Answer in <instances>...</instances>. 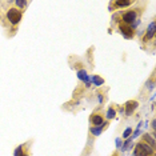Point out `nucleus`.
Listing matches in <instances>:
<instances>
[{
    "mask_svg": "<svg viewBox=\"0 0 156 156\" xmlns=\"http://www.w3.org/2000/svg\"><path fill=\"white\" fill-rule=\"evenodd\" d=\"M107 126H108V122L104 123V124H101V126H99V127H92V128H91V133L94 135V136H98V135L101 133V131L104 129Z\"/></svg>",
    "mask_w": 156,
    "mask_h": 156,
    "instance_id": "obj_9",
    "label": "nucleus"
},
{
    "mask_svg": "<svg viewBox=\"0 0 156 156\" xmlns=\"http://www.w3.org/2000/svg\"><path fill=\"white\" fill-rule=\"evenodd\" d=\"M141 141H143V143H145V144H148L150 147L155 148V139H154L152 136H150L148 133H144V135H143V137H141Z\"/></svg>",
    "mask_w": 156,
    "mask_h": 156,
    "instance_id": "obj_8",
    "label": "nucleus"
},
{
    "mask_svg": "<svg viewBox=\"0 0 156 156\" xmlns=\"http://www.w3.org/2000/svg\"><path fill=\"white\" fill-rule=\"evenodd\" d=\"M131 135H132V128H127V129L123 132V136H122V137H123L124 140H126V139H128Z\"/></svg>",
    "mask_w": 156,
    "mask_h": 156,
    "instance_id": "obj_15",
    "label": "nucleus"
},
{
    "mask_svg": "<svg viewBox=\"0 0 156 156\" xmlns=\"http://www.w3.org/2000/svg\"><path fill=\"white\" fill-rule=\"evenodd\" d=\"M15 4H16V7H17V8H19V9H24V8H26V7H27L28 3L26 2V0H16V2H15Z\"/></svg>",
    "mask_w": 156,
    "mask_h": 156,
    "instance_id": "obj_13",
    "label": "nucleus"
},
{
    "mask_svg": "<svg viewBox=\"0 0 156 156\" xmlns=\"http://www.w3.org/2000/svg\"><path fill=\"white\" fill-rule=\"evenodd\" d=\"M137 107H139V103L136 100H129L124 104V112H126V115H131Z\"/></svg>",
    "mask_w": 156,
    "mask_h": 156,
    "instance_id": "obj_5",
    "label": "nucleus"
},
{
    "mask_svg": "<svg viewBox=\"0 0 156 156\" xmlns=\"http://www.w3.org/2000/svg\"><path fill=\"white\" fill-rule=\"evenodd\" d=\"M119 30L126 39H132L133 35H135V31L132 30V28H131L129 26H126V24H123V23L119 24Z\"/></svg>",
    "mask_w": 156,
    "mask_h": 156,
    "instance_id": "obj_4",
    "label": "nucleus"
},
{
    "mask_svg": "<svg viewBox=\"0 0 156 156\" xmlns=\"http://www.w3.org/2000/svg\"><path fill=\"white\" fill-rule=\"evenodd\" d=\"M91 80H92V83H94L96 87H100V86H103V84H104V79H103V77H100V76H98V75H94Z\"/></svg>",
    "mask_w": 156,
    "mask_h": 156,
    "instance_id": "obj_11",
    "label": "nucleus"
},
{
    "mask_svg": "<svg viewBox=\"0 0 156 156\" xmlns=\"http://www.w3.org/2000/svg\"><path fill=\"white\" fill-rule=\"evenodd\" d=\"M151 127H152V129H155V127H156V120L155 119L151 122Z\"/></svg>",
    "mask_w": 156,
    "mask_h": 156,
    "instance_id": "obj_16",
    "label": "nucleus"
},
{
    "mask_svg": "<svg viewBox=\"0 0 156 156\" xmlns=\"http://www.w3.org/2000/svg\"><path fill=\"white\" fill-rule=\"evenodd\" d=\"M77 77H79L81 81H84L87 87H90V84H91L90 83V77H88L86 69H79V71H77Z\"/></svg>",
    "mask_w": 156,
    "mask_h": 156,
    "instance_id": "obj_7",
    "label": "nucleus"
},
{
    "mask_svg": "<svg viewBox=\"0 0 156 156\" xmlns=\"http://www.w3.org/2000/svg\"><path fill=\"white\" fill-rule=\"evenodd\" d=\"M15 156H28L26 152L23 151V145H20V147H17L15 150Z\"/></svg>",
    "mask_w": 156,
    "mask_h": 156,
    "instance_id": "obj_14",
    "label": "nucleus"
},
{
    "mask_svg": "<svg viewBox=\"0 0 156 156\" xmlns=\"http://www.w3.org/2000/svg\"><path fill=\"white\" fill-rule=\"evenodd\" d=\"M7 19L9 20V23L12 24V26H16V24L20 23V20H22V11L17 8H9L8 12H7Z\"/></svg>",
    "mask_w": 156,
    "mask_h": 156,
    "instance_id": "obj_2",
    "label": "nucleus"
},
{
    "mask_svg": "<svg viewBox=\"0 0 156 156\" xmlns=\"http://www.w3.org/2000/svg\"><path fill=\"white\" fill-rule=\"evenodd\" d=\"M131 4H132L131 0H118V2H115V7H118V8H126Z\"/></svg>",
    "mask_w": 156,
    "mask_h": 156,
    "instance_id": "obj_10",
    "label": "nucleus"
},
{
    "mask_svg": "<svg viewBox=\"0 0 156 156\" xmlns=\"http://www.w3.org/2000/svg\"><path fill=\"white\" fill-rule=\"evenodd\" d=\"M155 34H156V22H152L147 28V32H145L144 37H143V41H145V43L150 41L151 39L155 37Z\"/></svg>",
    "mask_w": 156,
    "mask_h": 156,
    "instance_id": "obj_3",
    "label": "nucleus"
},
{
    "mask_svg": "<svg viewBox=\"0 0 156 156\" xmlns=\"http://www.w3.org/2000/svg\"><path fill=\"white\" fill-rule=\"evenodd\" d=\"M148 84H150V86H148V87H150V90H154V87H155V83H154V81H150Z\"/></svg>",
    "mask_w": 156,
    "mask_h": 156,
    "instance_id": "obj_17",
    "label": "nucleus"
},
{
    "mask_svg": "<svg viewBox=\"0 0 156 156\" xmlns=\"http://www.w3.org/2000/svg\"><path fill=\"white\" fill-rule=\"evenodd\" d=\"M113 156H118V155H113Z\"/></svg>",
    "mask_w": 156,
    "mask_h": 156,
    "instance_id": "obj_18",
    "label": "nucleus"
},
{
    "mask_svg": "<svg viewBox=\"0 0 156 156\" xmlns=\"http://www.w3.org/2000/svg\"><path fill=\"white\" fill-rule=\"evenodd\" d=\"M107 119L108 120H111V119H113V118H116V111H115V108L113 107H109L108 108V111H107Z\"/></svg>",
    "mask_w": 156,
    "mask_h": 156,
    "instance_id": "obj_12",
    "label": "nucleus"
},
{
    "mask_svg": "<svg viewBox=\"0 0 156 156\" xmlns=\"http://www.w3.org/2000/svg\"><path fill=\"white\" fill-rule=\"evenodd\" d=\"M91 123L94 124L95 127L101 126V124H104V116H103L101 113H94V115L91 116Z\"/></svg>",
    "mask_w": 156,
    "mask_h": 156,
    "instance_id": "obj_6",
    "label": "nucleus"
},
{
    "mask_svg": "<svg viewBox=\"0 0 156 156\" xmlns=\"http://www.w3.org/2000/svg\"><path fill=\"white\" fill-rule=\"evenodd\" d=\"M154 154H155V148L150 147L143 141H139L133 150V156H152Z\"/></svg>",
    "mask_w": 156,
    "mask_h": 156,
    "instance_id": "obj_1",
    "label": "nucleus"
}]
</instances>
